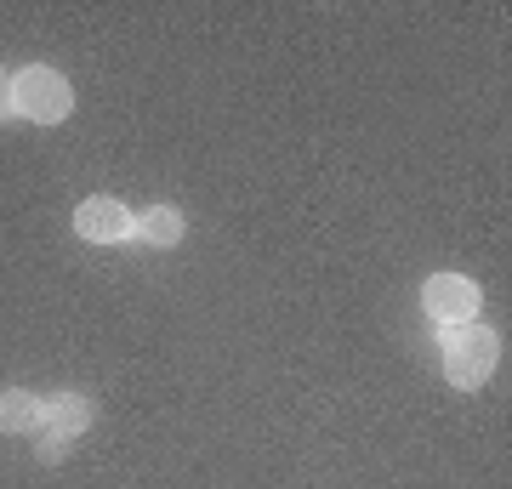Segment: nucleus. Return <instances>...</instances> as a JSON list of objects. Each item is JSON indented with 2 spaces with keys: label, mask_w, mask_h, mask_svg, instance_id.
Returning a JSON list of instances; mask_svg holds the SVG:
<instances>
[{
  "label": "nucleus",
  "mask_w": 512,
  "mask_h": 489,
  "mask_svg": "<svg viewBox=\"0 0 512 489\" xmlns=\"http://www.w3.org/2000/svg\"><path fill=\"white\" fill-rule=\"evenodd\" d=\"M495 359H501V342H495L490 325L467 319V325L444 330V376H450V387H461V393L484 387L495 376Z\"/></svg>",
  "instance_id": "f257e3e1"
},
{
  "label": "nucleus",
  "mask_w": 512,
  "mask_h": 489,
  "mask_svg": "<svg viewBox=\"0 0 512 489\" xmlns=\"http://www.w3.org/2000/svg\"><path fill=\"white\" fill-rule=\"evenodd\" d=\"M12 109L23 114V120H35V126H63L74 114V91H69V80L57 69H23V74H12Z\"/></svg>",
  "instance_id": "f03ea898"
},
{
  "label": "nucleus",
  "mask_w": 512,
  "mask_h": 489,
  "mask_svg": "<svg viewBox=\"0 0 512 489\" xmlns=\"http://www.w3.org/2000/svg\"><path fill=\"white\" fill-rule=\"evenodd\" d=\"M478 285L467 279V273H433L427 285H421V308L433 313L444 330L450 325H467V319H478Z\"/></svg>",
  "instance_id": "7ed1b4c3"
},
{
  "label": "nucleus",
  "mask_w": 512,
  "mask_h": 489,
  "mask_svg": "<svg viewBox=\"0 0 512 489\" xmlns=\"http://www.w3.org/2000/svg\"><path fill=\"white\" fill-rule=\"evenodd\" d=\"M74 234L92 239V245H120V239L137 234V211H126V205L109 200V194H92V200L74 211Z\"/></svg>",
  "instance_id": "20e7f679"
},
{
  "label": "nucleus",
  "mask_w": 512,
  "mask_h": 489,
  "mask_svg": "<svg viewBox=\"0 0 512 489\" xmlns=\"http://www.w3.org/2000/svg\"><path fill=\"white\" fill-rule=\"evenodd\" d=\"M46 404V421H40V433H57V438H80L92 427V399L86 393H52Z\"/></svg>",
  "instance_id": "39448f33"
},
{
  "label": "nucleus",
  "mask_w": 512,
  "mask_h": 489,
  "mask_svg": "<svg viewBox=\"0 0 512 489\" xmlns=\"http://www.w3.org/2000/svg\"><path fill=\"white\" fill-rule=\"evenodd\" d=\"M40 421H46L40 393H29V387H6L0 393V433H40Z\"/></svg>",
  "instance_id": "423d86ee"
},
{
  "label": "nucleus",
  "mask_w": 512,
  "mask_h": 489,
  "mask_svg": "<svg viewBox=\"0 0 512 489\" xmlns=\"http://www.w3.org/2000/svg\"><path fill=\"white\" fill-rule=\"evenodd\" d=\"M137 234H143L148 245H160V251H171V245H183L188 222H183V211H177V205H148L143 217H137Z\"/></svg>",
  "instance_id": "0eeeda50"
},
{
  "label": "nucleus",
  "mask_w": 512,
  "mask_h": 489,
  "mask_svg": "<svg viewBox=\"0 0 512 489\" xmlns=\"http://www.w3.org/2000/svg\"><path fill=\"white\" fill-rule=\"evenodd\" d=\"M69 444H74V438H57V433H40V444H35V450H40V461H63V455H69Z\"/></svg>",
  "instance_id": "6e6552de"
},
{
  "label": "nucleus",
  "mask_w": 512,
  "mask_h": 489,
  "mask_svg": "<svg viewBox=\"0 0 512 489\" xmlns=\"http://www.w3.org/2000/svg\"><path fill=\"white\" fill-rule=\"evenodd\" d=\"M0 103H12V74L0 69Z\"/></svg>",
  "instance_id": "1a4fd4ad"
}]
</instances>
